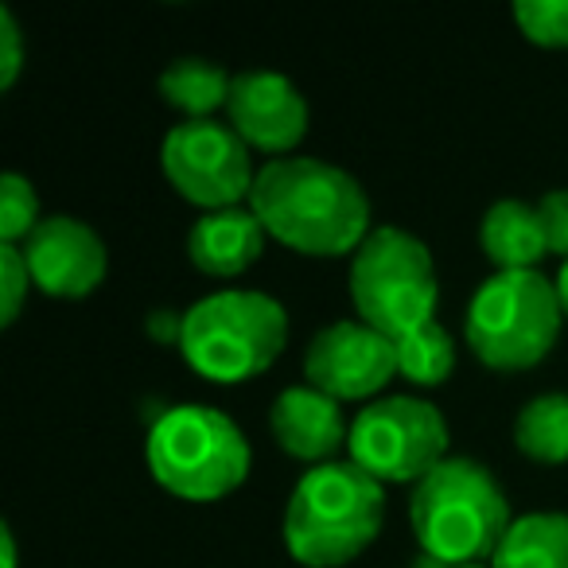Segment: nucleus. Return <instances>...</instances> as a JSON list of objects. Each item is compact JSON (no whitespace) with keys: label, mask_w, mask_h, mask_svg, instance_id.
<instances>
[{"label":"nucleus","mask_w":568,"mask_h":568,"mask_svg":"<svg viewBox=\"0 0 568 568\" xmlns=\"http://www.w3.org/2000/svg\"><path fill=\"white\" fill-rule=\"evenodd\" d=\"M467 568H487V565H467Z\"/></svg>","instance_id":"cd10ccee"},{"label":"nucleus","mask_w":568,"mask_h":568,"mask_svg":"<svg viewBox=\"0 0 568 568\" xmlns=\"http://www.w3.org/2000/svg\"><path fill=\"white\" fill-rule=\"evenodd\" d=\"M268 433H273L276 448L312 467L335 464V456L351 444L343 405L312 386H293L276 394L273 409H268Z\"/></svg>","instance_id":"ddd939ff"},{"label":"nucleus","mask_w":568,"mask_h":568,"mask_svg":"<svg viewBox=\"0 0 568 568\" xmlns=\"http://www.w3.org/2000/svg\"><path fill=\"white\" fill-rule=\"evenodd\" d=\"M351 464L378 483H413L448 459V420L420 397H382L351 420Z\"/></svg>","instance_id":"6e6552de"},{"label":"nucleus","mask_w":568,"mask_h":568,"mask_svg":"<svg viewBox=\"0 0 568 568\" xmlns=\"http://www.w3.org/2000/svg\"><path fill=\"white\" fill-rule=\"evenodd\" d=\"M168 183L175 195L187 203L211 211H230L242 206L253 195L257 172L250 164V144L219 121H180L164 136L160 149Z\"/></svg>","instance_id":"1a4fd4ad"},{"label":"nucleus","mask_w":568,"mask_h":568,"mask_svg":"<svg viewBox=\"0 0 568 568\" xmlns=\"http://www.w3.org/2000/svg\"><path fill=\"white\" fill-rule=\"evenodd\" d=\"M144 459L168 495L187 503H219L245 483L253 452L226 413L206 405H175L149 428Z\"/></svg>","instance_id":"39448f33"},{"label":"nucleus","mask_w":568,"mask_h":568,"mask_svg":"<svg viewBox=\"0 0 568 568\" xmlns=\"http://www.w3.org/2000/svg\"><path fill=\"white\" fill-rule=\"evenodd\" d=\"M32 268L24 261L20 245H0V324H17V316L24 312V296L32 288Z\"/></svg>","instance_id":"4be33fe9"},{"label":"nucleus","mask_w":568,"mask_h":568,"mask_svg":"<svg viewBox=\"0 0 568 568\" xmlns=\"http://www.w3.org/2000/svg\"><path fill=\"white\" fill-rule=\"evenodd\" d=\"M456 371V339L440 324H425L397 339V374L417 386H444Z\"/></svg>","instance_id":"6ab92c4d"},{"label":"nucleus","mask_w":568,"mask_h":568,"mask_svg":"<svg viewBox=\"0 0 568 568\" xmlns=\"http://www.w3.org/2000/svg\"><path fill=\"white\" fill-rule=\"evenodd\" d=\"M386 521V490L351 459L308 467L284 506V545L304 568H343L363 557Z\"/></svg>","instance_id":"f03ea898"},{"label":"nucleus","mask_w":568,"mask_h":568,"mask_svg":"<svg viewBox=\"0 0 568 568\" xmlns=\"http://www.w3.org/2000/svg\"><path fill=\"white\" fill-rule=\"evenodd\" d=\"M24 67V36L12 9H0V90H12Z\"/></svg>","instance_id":"b1692460"},{"label":"nucleus","mask_w":568,"mask_h":568,"mask_svg":"<svg viewBox=\"0 0 568 568\" xmlns=\"http://www.w3.org/2000/svg\"><path fill=\"white\" fill-rule=\"evenodd\" d=\"M514 444L534 464H568V394H541L521 405Z\"/></svg>","instance_id":"a211bd4d"},{"label":"nucleus","mask_w":568,"mask_h":568,"mask_svg":"<svg viewBox=\"0 0 568 568\" xmlns=\"http://www.w3.org/2000/svg\"><path fill=\"white\" fill-rule=\"evenodd\" d=\"M265 237V226L250 206L211 211L187 230V257L206 276H242L261 257Z\"/></svg>","instance_id":"4468645a"},{"label":"nucleus","mask_w":568,"mask_h":568,"mask_svg":"<svg viewBox=\"0 0 568 568\" xmlns=\"http://www.w3.org/2000/svg\"><path fill=\"white\" fill-rule=\"evenodd\" d=\"M514 24L537 48H568V0H518Z\"/></svg>","instance_id":"412c9836"},{"label":"nucleus","mask_w":568,"mask_h":568,"mask_svg":"<svg viewBox=\"0 0 568 568\" xmlns=\"http://www.w3.org/2000/svg\"><path fill=\"white\" fill-rule=\"evenodd\" d=\"M537 214H541L549 253H557L560 265H565L568 261V191H549V195H541Z\"/></svg>","instance_id":"5701e85b"},{"label":"nucleus","mask_w":568,"mask_h":568,"mask_svg":"<svg viewBox=\"0 0 568 568\" xmlns=\"http://www.w3.org/2000/svg\"><path fill=\"white\" fill-rule=\"evenodd\" d=\"M40 195L20 172L0 175V245H24L40 226Z\"/></svg>","instance_id":"aec40b11"},{"label":"nucleus","mask_w":568,"mask_h":568,"mask_svg":"<svg viewBox=\"0 0 568 568\" xmlns=\"http://www.w3.org/2000/svg\"><path fill=\"white\" fill-rule=\"evenodd\" d=\"M557 296H560V312H565V320H568V261L557 273Z\"/></svg>","instance_id":"a878e982"},{"label":"nucleus","mask_w":568,"mask_h":568,"mask_svg":"<svg viewBox=\"0 0 568 568\" xmlns=\"http://www.w3.org/2000/svg\"><path fill=\"white\" fill-rule=\"evenodd\" d=\"M308 386L335 402H371L397 374V343L366 324H332L304 351Z\"/></svg>","instance_id":"9d476101"},{"label":"nucleus","mask_w":568,"mask_h":568,"mask_svg":"<svg viewBox=\"0 0 568 568\" xmlns=\"http://www.w3.org/2000/svg\"><path fill=\"white\" fill-rule=\"evenodd\" d=\"M288 343V312L253 288H222L183 312L180 355L195 374L219 386H237L281 358Z\"/></svg>","instance_id":"20e7f679"},{"label":"nucleus","mask_w":568,"mask_h":568,"mask_svg":"<svg viewBox=\"0 0 568 568\" xmlns=\"http://www.w3.org/2000/svg\"><path fill=\"white\" fill-rule=\"evenodd\" d=\"M557 281L529 268V273H495L479 284L467 308V347L487 371L514 374L537 366L560 339Z\"/></svg>","instance_id":"423d86ee"},{"label":"nucleus","mask_w":568,"mask_h":568,"mask_svg":"<svg viewBox=\"0 0 568 568\" xmlns=\"http://www.w3.org/2000/svg\"><path fill=\"white\" fill-rule=\"evenodd\" d=\"M250 211L268 237L304 257H355L374 230L363 183L316 156L268 160L253 183Z\"/></svg>","instance_id":"f257e3e1"},{"label":"nucleus","mask_w":568,"mask_h":568,"mask_svg":"<svg viewBox=\"0 0 568 568\" xmlns=\"http://www.w3.org/2000/svg\"><path fill=\"white\" fill-rule=\"evenodd\" d=\"M156 87L164 102L183 113V121H211V113L230 105L234 79L211 59H175L164 67Z\"/></svg>","instance_id":"f3484780"},{"label":"nucleus","mask_w":568,"mask_h":568,"mask_svg":"<svg viewBox=\"0 0 568 568\" xmlns=\"http://www.w3.org/2000/svg\"><path fill=\"white\" fill-rule=\"evenodd\" d=\"M351 301L358 324L394 343L433 324L440 284L428 245L397 226H374L351 257Z\"/></svg>","instance_id":"0eeeda50"},{"label":"nucleus","mask_w":568,"mask_h":568,"mask_svg":"<svg viewBox=\"0 0 568 568\" xmlns=\"http://www.w3.org/2000/svg\"><path fill=\"white\" fill-rule=\"evenodd\" d=\"M479 245L498 273H529L549 253L537 206L521 199H498L479 222Z\"/></svg>","instance_id":"2eb2a0df"},{"label":"nucleus","mask_w":568,"mask_h":568,"mask_svg":"<svg viewBox=\"0 0 568 568\" xmlns=\"http://www.w3.org/2000/svg\"><path fill=\"white\" fill-rule=\"evenodd\" d=\"M24 261L32 268L36 288L63 301H82L105 281V242L71 214H51L36 226V234L24 245Z\"/></svg>","instance_id":"9b49d317"},{"label":"nucleus","mask_w":568,"mask_h":568,"mask_svg":"<svg viewBox=\"0 0 568 568\" xmlns=\"http://www.w3.org/2000/svg\"><path fill=\"white\" fill-rule=\"evenodd\" d=\"M409 521L420 552L448 568H467L495 560L514 518L487 467L475 459H444L413 487Z\"/></svg>","instance_id":"7ed1b4c3"},{"label":"nucleus","mask_w":568,"mask_h":568,"mask_svg":"<svg viewBox=\"0 0 568 568\" xmlns=\"http://www.w3.org/2000/svg\"><path fill=\"white\" fill-rule=\"evenodd\" d=\"M230 129L250 149L281 160L308 133V102L276 71H242L230 87Z\"/></svg>","instance_id":"f8f14e48"},{"label":"nucleus","mask_w":568,"mask_h":568,"mask_svg":"<svg viewBox=\"0 0 568 568\" xmlns=\"http://www.w3.org/2000/svg\"><path fill=\"white\" fill-rule=\"evenodd\" d=\"M409 568H448V565H440V560H436V557H428V552H420V557L413 560Z\"/></svg>","instance_id":"bb28decb"},{"label":"nucleus","mask_w":568,"mask_h":568,"mask_svg":"<svg viewBox=\"0 0 568 568\" xmlns=\"http://www.w3.org/2000/svg\"><path fill=\"white\" fill-rule=\"evenodd\" d=\"M490 568H568V514L514 518Z\"/></svg>","instance_id":"dca6fc26"},{"label":"nucleus","mask_w":568,"mask_h":568,"mask_svg":"<svg viewBox=\"0 0 568 568\" xmlns=\"http://www.w3.org/2000/svg\"><path fill=\"white\" fill-rule=\"evenodd\" d=\"M0 541H4V568H17V537H12L9 526L0 529Z\"/></svg>","instance_id":"393cba45"}]
</instances>
